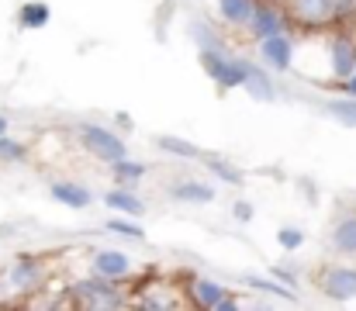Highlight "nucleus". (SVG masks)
I'll return each mask as SVG.
<instances>
[{"instance_id":"39448f33","label":"nucleus","mask_w":356,"mask_h":311,"mask_svg":"<svg viewBox=\"0 0 356 311\" xmlns=\"http://www.w3.org/2000/svg\"><path fill=\"white\" fill-rule=\"evenodd\" d=\"M245 31L252 42H263L277 31H287V10L277 0H256V10H252V21Z\"/></svg>"},{"instance_id":"f257e3e1","label":"nucleus","mask_w":356,"mask_h":311,"mask_svg":"<svg viewBox=\"0 0 356 311\" xmlns=\"http://www.w3.org/2000/svg\"><path fill=\"white\" fill-rule=\"evenodd\" d=\"M287 14L305 28H325L356 14V0H287Z\"/></svg>"},{"instance_id":"cd10ccee","label":"nucleus","mask_w":356,"mask_h":311,"mask_svg":"<svg viewBox=\"0 0 356 311\" xmlns=\"http://www.w3.org/2000/svg\"><path fill=\"white\" fill-rule=\"evenodd\" d=\"M270 273H273V277H277V280H280V284H287V287H291V291H294V287H298V277H294V270H291V266H273V270H270Z\"/></svg>"},{"instance_id":"9b49d317","label":"nucleus","mask_w":356,"mask_h":311,"mask_svg":"<svg viewBox=\"0 0 356 311\" xmlns=\"http://www.w3.org/2000/svg\"><path fill=\"white\" fill-rule=\"evenodd\" d=\"M215 10H218V21L222 24H229V28H249L252 10H256V0H215Z\"/></svg>"},{"instance_id":"f8f14e48","label":"nucleus","mask_w":356,"mask_h":311,"mask_svg":"<svg viewBox=\"0 0 356 311\" xmlns=\"http://www.w3.org/2000/svg\"><path fill=\"white\" fill-rule=\"evenodd\" d=\"M170 198L180 205H211L215 201V187L201 184V180H180L170 187Z\"/></svg>"},{"instance_id":"1a4fd4ad","label":"nucleus","mask_w":356,"mask_h":311,"mask_svg":"<svg viewBox=\"0 0 356 311\" xmlns=\"http://www.w3.org/2000/svg\"><path fill=\"white\" fill-rule=\"evenodd\" d=\"M49 194H52V201H59L63 207H73V211H83V207H90V201H94L90 187H83L76 180H52L49 184Z\"/></svg>"},{"instance_id":"412c9836","label":"nucleus","mask_w":356,"mask_h":311,"mask_svg":"<svg viewBox=\"0 0 356 311\" xmlns=\"http://www.w3.org/2000/svg\"><path fill=\"white\" fill-rule=\"evenodd\" d=\"M325 114L336 118L339 125L353 128L356 125V97L353 94H346V97H332V101H325Z\"/></svg>"},{"instance_id":"c756f323","label":"nucleus","mask_w":356,"mask_h":311,"mask_svg":"<svg viewBox=\"0 0 356 311\" xmlns=\"http://www.w3.org/2000/svg\"><path fill=\"white\" fill-rule=\"evenodd\" d=\"M343 94H353L356 97V73L350 77V80H343Z\"/></svg>"},{"instance_id":"9d476101","label":"nucleus","mask_w":356,"mask_h":311,"mask_svg":"<svg viewBox=\"0 0 356 311\" xmlns=\"http://www.w3.org/2000/svg\"><path fill=\"white\" fill-rule=\"evenodd\" d=\"M329 246L332 253L346 256V260H356V214H343L332 232H329Z\"/></svg>"},{"instance_id":"aec40b11","label":"nucleus","mask_w":356,"mask_h":311,"mask_svg":"<svg viewBox=\"0 0 356 311\" xmlns=\"http://www.w3.org/2000/svg\"><path fill=\"white\" fill-rule=\"evenodd\" d=\"M49 17H52V10H49V3H42V0H31V3H24L21 10H17V24L21 28H45L49 24Z\"/></svg>"},{"instance_id":"f3484780","label":"nucleus","mask_w":356,"mask_h":311,"mask_svg":"<svg viewBox=\"0 0 356 311\" xmlns=\"http://www.w3.org/2000/svg\"><path fill=\"white\" fill-rule=\"evenodd\" d=\"M242 284L249 287V291H256V294H273V298H284V301H294L298 294L287 287V284H280L273 273L270 277H256V273H245L242 277Z\"/></svg>"},{"instance_id":"a211bd4d","label":"nucleus","mask_w":356,"mask_h":311,"mask_svg":"<svg viewBox=\"0 0 356 311\" xmlns=\"http://www.w3.org/2000/svg\"><path fill=\"white\" fill-rule=\"evenodd\" d=\"M245 90H249V97H256V101H273V97H277L270 73H266L263 66H256V63L249 66V77H245Z\"/></svg>"},{"instance_id":"393cba45","label":"nucleus","mask_w":356,"mask_h":311,"mask_svg":"<svg viewBox=\"0 0 356 311\" xmlns=\"http://www.w3.org/2000/svg\"><path fill=\"white\" fill-rule=\"evenodd\" d=\"M24 159H28V145L10 135H0V163H24Z\"/></svg>"},{"instance_id":"423d86ee","label":"nucleus","mask_w":356,"mask_h":311,"mask_svg":"<svg viewBox=\"0 0 356 311\" xmlns=\"http://www.w3.org/2000/svg\"><path fill=\"white\" fill-rule=\"evenodd\" d=\"M259 59L270 66V70H277V73H287V70H294V56H298V42L287 35V31H277V35H270V38H263L259 42Z\"/></svg>"},{"instance_id":"4be33fe9","label":"nucleus","mask_w":356,"mask_h":311,"mask_svg":"<svg viewBox=\"0 0 356 311\" xmlns=\"http://www.w3.org/2000/svg\"><path fill=\"white\" fill-rule=\"evenodd\" d=\"M218 180H225V184H232V187H242L245 184V177H242V170L238 166H232V163H225V159H218V156H204L201 159Z\"/></svg>"},{"instance_id":"5701e85b","label":"nucleus","mask_w":356,"mask_h":311,"mask_svg":"<svg viewBox=\"0 0 356 311\" xmlns=\"http://www.w3.org/2000/svg\"><path fill=\"white\" fill-rule=\"evenodd\" d=\"M191 38L197 42V49H229L225 38L204 21H191Z\"/></svg>"},{"instance_id":"7c9ffc66","label":"nucleus","mask_w":356,"mask_h":311,"mask_svg":"<svg viewBox=\"0 0 356 311\" xmlns=\"http://www.w3.org/2000/svg\"><path fill=\"white\" fill-rule=\"evenodd\" d=\"M7 128H10V118H7V114H0V135H7Z\"/></svg>"},{"instance_id":"20e7f679","label":"nucleus","mask_w":356,"mask_h":311,"mask_svg":"<svg viewBox=\"0 0 356 311\" xmlns=\"http://www.w3.org/2000/svg\"><path fill=\"white\" fill-rule=\"evenodd\" d=\"M318 291H322L329 301H339V305L353 301L356 298V266H346V263L325 266L322 277H318Z\"/></svg>"},{"instance_id":"dca6fc26","label":"nucleus","mask_w":356,"mask_h":311,"mask_svg":"<svg viewBox=\"0 0 356 311\" xmlns=\"http://www.w3.org/2000/svg\"><path fill=\"white\" fill-rule=\"evenodd\" d=\"M156 149L166 152V156H173V159H204V152L194 142L180 138V135H159L156 138Z\"/></svg>"},{"instance_id":"c85d7f7f","label":"nucleus","mask_w":356,"mask_h":311,"mask_svg":"<svg viewBox=\"0 0 356 311\" xmlns=\"http://www.w3.org/2000/svg\"><path fill=\"white\" fill-rule=\"evenodd\" d=\"M232 214H236L238 221H249L252 218V205L249 201H238V205H232Z\"/></svg>"},{"instance_id":"4468645a","label":"nucleus","mask_w":356,"mask_h":311,"mask_svg":"<svg viewBox=\"0 0 356 311\" xmlns=\"http://www.w3.org/2000/svg\"><path fill=\"white\" fill-rule=\"evenodd\" d=\"M191 298H194L201 308H222V301L229 298V287L218 284V280H211V277H197V280L191 284Z\"/></svg>"},{"instance_id":"f03ea898","label":"nucleus","mask_w":356,"mask_h":311,"mask_svg":"<svg viewBox=\"0 0 356 311\" xmlns=\"http://www.w3.org/2000/svg\"><path fill=\"white\" fill-rule=\"evenodd\" d=\"M76 138H80V145L94 156V159H101V163H118L128 156V145H124V138H118L111 128H104V125H80L76 128Z\"/></svg>"},{"instance_id":"ddd939ff","label":"nucleus","mask_w":356,"mask_h":311,"mask_svg":"<svg viewBox=\"0 0 356 311\" xmlns=\"http://www.w3.org/2000/svg\"><path fill=\"white\" fill-rule=\"evenodd\" d=\"M7 280H10V287H17V291H35V287L42 284V263L31 260V256H21V260L10 266Z\"/></svg>"},{"instance_id":"6ab92c4d","label":"nucleus","mask_w":356,"mask_h":311,"mask_svg":"<svg viewBox=\"0 0 356 311\" xmlns=\"http://www.w3.org/2000/svg\"><path fill=\"white\" fill-rule=\"evenodd\" d=\"M249 66H252V59H242V56H229V63H225V73L218 77V87H222V90H236V87H245Z\"/></svg>"},{"instance_id":"7ed1b4c3","label":"nucleus","mask_w":356,"mask_h":311,"mask_svg":"<svg viewBox=\"0 0 356 311\" xmlns=\"http://www.w3.org/2000/svg\"><path fill=\"white\" fill-rule=\"evenodd\" d=\"M73 294L87 305V308H118L121 294H118V280H108L101 273L87 277V280H76L73 284Z\"/></svg>"},{"instance_id":"6e6552de","label":"nucleus","mask_w":356,"mask_h":311,"mask_svg":"<svg viewBox=\"0 0 356 311\" xmlns=\"http://www.w3.org/2000/svg\"><path fill=\"white\" fill-rule=\"evenodd\" d=\"M131 270H135L131 256L121 249H97L90 256V273H101L108 280H124V277H131Z\"/></svg>"},{"instance_id":"0eeeda50","label":"nucleus","mask_w":356,"mask_h":311,"mask_svg":"<svg viewBox=\"0 0 356 311\" xmlns=\"http://www.w3.org/2000/svg\"><path fill=\"white\" fill-rule=\"evenodd\" d=\"M325 56H329V73L332 80H350L356 73V42L350 35H336L325 42Z\"/></svg>"},{"instance_id":"a878e982","label":"nucleus","mask_w":356,"mask_h":311,"mask_svg":"<svg viewBox=\"0 0 356 311\" xmlns=\"http://www.w3.org/2000/svg\"><path fill=\"white\" fill-rule=\"evenodd\" d=\"M104 228L115 232V235H121V239H131V242H142V239H145V232H142L135 221H124V218H108Z\"/></svg>"},{"instance_id":"b1692460","label":"nucleus","mask_w":356,"mask_h":311,"mask_svg":"<svg viewBox=\"0 0 356 311\" xmlns=\"http://www.w3.org/2000/svg\"><path fill=\"white\" fill-rule=\"evenodd\" d=\"M111 173H115L118 184H128V187H131V184H138L149 170H145L142 163H131V159L124 156V159H118V163H111Z\"/></svg>"},{"instance_id":"2eb2a0df","label":"nucleus","mask_w":356,"mask_h":311,"mask_svg":"<svg viewBox=\"0 0 356 311\" xmlns=\"http://www.w3.org/2000/svg\"><path fill=\"white\" fill-rule=\"evenodd\" d=\"M104 205L111 207V211H118V214H131V218L145 214V201H142L135 191H124V187L108 191V194H104Z\"/></svg>"},{"instance_id":"bb28decb","label":"nucleus","mask_w":356,"mask_h":311,"mask_svg":"<svg viewBox=\"0 0 356 311\" xmlns=\"http://www.w3.org/2000/svg\"><path fill=\"white\" fill-rule=\"evenodd\" d=\"M277 242H280L287 253H294V249H301V246H305V232H301V228H294V225H284V228L277 232Z\"/></svg>"}]
</instances>
